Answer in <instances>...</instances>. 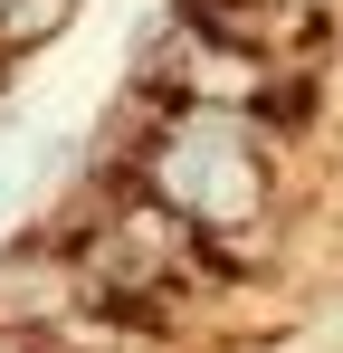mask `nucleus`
Masks as SVG:
<instances>
[{
  "mask_svg": "<svg viewBox=\"0 0 343 353\" xmlns=\"http://www.w3.org/2000/svg\"><path fill=\"white\" fill-rule=\"evenodd\" d=\"M67 10H76V0H0V48H39V39H57Z\"/></svg>",
  "mask_w": 343,
  "mask_h": 353,
  "instance_id": "obj_3",
  "label": "nucleus"
},
{
  "mask_svg": "<svg viewBox=\"0 0 343 353\" xmlns=\"http://www.w3.org/2000/svg\"><path fill=\"white\" fill-rule=\"evenodd\" d=\"M181 19L229 39V48H248V58H267V67L315 48V10H295V0H181Z\"/></svg>",
  "mask_w": 343,
  "mask_h": 353,
  "instance_id": "obj_2",
  "label": "nucleus"
},
{
  "mask_svg": "<svg viewBox=\"0 0 343 353\" xmlns=\"http://www.w3.org/2000/svg\"><path fill=\"white\" fill-rule=\"evenodd\" d=\"M143 181L163 191L181 220H200V239H210V230H229V220L258 210L267 163H258V134L229 105H172L163 134L143 143Z\"/></svg>",
  "mask_w": 343,
  "mask_h": 353,
  "instance_id": "obj_1",
  "label": "nucleus"
}]
</instances>
